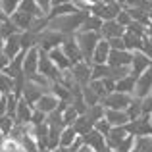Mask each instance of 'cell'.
<instances>
[{"mask_svg": "<svg viewBox=\"0 0 152 152\" xmlns=\"http://www.w3.org/2000/svg\"><path fill=\"white\" fill-rule=\"evenodd\" d=\"M133 60V52L129 50H112L108 58V66L112 67H129Z\"/></svg>", "mask_w": 152, "mask_h": 152, "instance_id": "obj_13", "label": "cell"}, {"mask_svg": "<svg viewBox=\"0 0 152 152\" xmlns=\"http://www.w3.org/2000/svg\"><path fill=\"white\" fill-rule=\"evenodd\" d=\"M77 12L79 10L73 6V2H71V4H62V6H54V8H52L46 18H48V21H50V19L62 18V15H71V14H77Z\"/></svg>", "mask_w": 152, "mask_h": 152, "instance_id": "obj_26", "label": "cell"}, {"mask_svg": "<svg viewBox=\"0 0 152 152\" xmlns=\"http://www.w3.org/2000/svg\"><path fill=\"white\" fill-rule=\"evenodd\" d=\"M35 2H37L39 8L45 12V15H48V12L52 10V0H35Z\"/></svg>", "mask_w": 152, "mask_h": 152, "instance_id": "obj_49", "label": "cell"}, {"mask_svg": "<svg viewBox=\"0 0 152 152\" xmlns=\"http://www.w3.org/2000/svg\"><path fill=\"white\" fill-rule=\"evenodd\" d=\"M0 152H25V148H23L18 141L6 137V139H4V142H2V150H0Z\"/></svg>", "mask_w": 152, "mask_h": 152, "instance_id": "obj_38", "label": "cell"}, {"mask_svg": "<svg viewBox=\"0 0 152 152\" xmlns=\"http://www.w3.org/2000/svg\"><path fill=\"white\" fill-rule=\"evenodd\" d=\"M133 152H152V135H148V137H135Z\"/></svg>", "mask_w": 152, "mask_h": 152, "instance_id": "obj_33", "label": "cell"}, {"mask_svg": "<svg viewBox=\"0 0 152 152\" xmlns=\"http://www.w3.org/2000/svg\"><path fill=\"white\" fill-rule=\"evenodd\" d=\"M19 4H21V0H2V14L4 15H14L15 12H18Z\"/></svg>", "mask_w": 152, "mask_h": 152, "instance_id": "obj_39", "label": "cell"}, {"mask_svg": "<svg viewBox=\"0 0 152 152\" xmlns=\"http://www.w3.org/2000/svg\"><path fill=\"white\" fill-rule=\"evenodd\" d=\"M127 133L133 135V137H148L152 135V123H150V115H142V118L129 121L125 125Z\"/></svg>", "mask_w": 152, "mask_h": 152, "instance_id": "obj_6", "label": "cell"}, {"mask_svg": "<svg viewBox=\"0 0 152 152\" xmlns=\"http://www.w3.org/2000/svg\"><path fill=\"white\" fill-rule=\"evenodd\" d=\"M131 102H133V94H123V93L114 91V93L106 94V96L102 98L100 104L106 108V110H121V112H127V108H129Z\"/></svg>", "mask_w": 152, "mask_h": 152, "instance_id": "obj_2", "label": "cell"}, {"mask_svg": "<svg viewBox=\"0 0 152 152\" xmlns=\"http://www.w3.org/2000/svg\"><path fill=\"white\" fill-rule=\"evenodd\" d=\"M83 141H85V145H87V146H91V148H93L94 152L102 150L104 146H106V137H104L102 133H98L96 129L89 131V133L83 137Z\"/></svg>", "mask_w": 152, "mask_h": 152, "instance_id": "obj_20", "label": "cell"}, {"mask_svg": "<svg viewBox=\"0 0 152 152\" xmlns=\"http://www.w3.org/2000/svg\"><path fill=\"white\" fill-rule=\"evenodd\" d=\"M77 139H79L77 131H75L73 127H66V129L62 131V137H60V146H64V148H71Z\"/></svg>", "mask_w": 152, "mask_h": 152, "instance_id": "obj_30", "label": "cell"}, {"mask_svg": "<svg viewBox=\"0 0 152 152\" xmlns=\"http://www.w3.org/2000/svg\"><path fill=\"white\" fill-rule=\"evenodd\" d=\"M94 129H96L98 133H102L104 137H108V133L112 131V125L106 121V119H100V121H96V123H94Z\"/></svg>", "mask_w": 152, "mask_h": 152, "instance_id": "obj_45", "label": "cell"}, {"mask_svg": "<svg viewBox=\"0 0 152 152\" xmlns=\"http://www.w3.org/2000/svg\"><path fill=\"white\" fill-rule=\"evenodd\" d=\"M6 21H8V15L0 14V48H4V42L8 39V33H6Z\"/></svg>", "mask_w": 152, "mask_h": 152, "instance_id": "obj_44", "label": "cell"}, {"mask_svg": "<svg viewBox=\"0 0 152 152\" xmlns=\"http://www.w3.org/2000/svg\"><path fill=\"white\" fill-rule=\"evenodd\" d=\"M150 66H152V58L150 56H146L145 52H133V60H131V66H129L133 77L142 75Z\"/></svg>", "mask_w": 152, "mask_h": 152, "instance_id": "obj_9", "label": "cell"}, {"mask_svg": "<svg viewBox=\"0 0 152 152\" xmlns=\"http://www.w3.org/2000/svg\"><path fill=\"white\" fill-rule=\"evenodd\" d=\"M115 21H118V23H119V25H121V27H125V29H127V27H129L131 23H133V19H131L129 12H127L125 8H123V10L119 12V15H118V18H115Z\"/></svg>", "mask_w": 152, "mask_h": 152, "instance_id": "obj_43", "label": "cell"}, {"mask_svg": "<svg viewBox=\"0 0 152 152\" xmlns=\"http://www.w3.org/2000/svg\"><path fill=\"white\" fill-rule=\"evenodd\" d=\"M104 114H106V108H104L102 104H96V106H91L89 110H87L85 115L93 123H96V121H100V119H104Z\"/></svg>", "mask_w": 152, "mask_h": 152, "instance_id": "obj_34", "label": "cell"}, {"mask_svg": "<svg viewBox=\"0 0 152 152\" xmlns=\"http://www.w3.org/2000/svg\"><path fill=\"white\" fill-rule=\"evenodd\" d=\"M127 137H129V133H127L125 127H112V131L108 133V137H106V145L110 146V148L115 150V146H118L121 141H125Z\"/></svg>", "mask_w": 152, "mask_h": 152, "instance_id": "obj_23", "label": "cell"}, {"mask_svg": "<svg viewBox=\"0 0 152 152\" xmlns=\"http://www.w3.org/2000/svg\"><path fill=\"white\" fill-rule=\"evenodd\" d=\"M135 83H137V77L133 75H127V77L115 81V91L123 94H135Z\"/></svg>", "mask_w": 152, "mask_h": 152, "instance_id": "obj_27", "label": "cell"}, {"mask_svg": "<svg viewBox=\"0 0 152 152\" xmlns=\"http://www.w3.org/2000/svg\"><path fill=\"white\" fill-rule=\"evenodd\" d=\"M110 77V66H93V81H104Z\"/></svg>", "mask_w": 152, "mask_h": 152, "instance_id": "obj_37", "label": "cell"}, {"mask_svg": "<svg viewBox=\"0 0 152 152\" xmlns=\"http://www.w3.org/2000/svg\"><path fill=\"white\" fill-rule=\"evenodd\" d=\"M2 50H4V54L8 56V60H14L15 56L21 54L23 52V48H21V33H15V35H12V37H8Z\"/></svg>", "mask_w": 152, "mask_h": 152, "instance_id": "obj_15", "label": "cell"}, {"mask_svg": "<svg viewBox=\"0 0 152 152\" xmlns=\"http://www.w3.org/2000/svg\"><path fill=\"white\" fill-rule=\"evenodd\" d=\"M4 115H8V96L6 94H2V98H0V118H4Z\"/></svg>", "mask_w": 152, "mask_h": 152, "instance_id": "obj_50", "label": "cell"}, {"mask_svg": "<svg viewBox=\"0 0 152 152\" xmlns=\"http://www.w3.org/2000/svg\"><path fill=\"white\" fill-rule=\"evenodd\" d=\"M127 31H129V33L139 35V37H142V39H145L146 35H148V27L141 25V23H137V21H133V23H131V25L127 27Z\"/></svg>", "mask_w": 152, "mask_h": 152, "instance_id": "obj_42", "label": "cell"}, {"mask_svg": "<svg viewBox=\"0 0 152 152\" xmlns=\"http://www.w3.org/2000/svg\"><path fill=\"white\" fill-rule=\"evenodd\" d=\"M23 73L25 77L39 73V46L37 48H31L25 52V62H23Z\"/></svg>", "mask_w": 152, "mask_h": 152, "instance_id": "obj_16", "label": "cell"}, {"mask_svg": "<svg viewBox=\"0 0 152 152\" xmlns=\"http://www.w3.org/2000/svg\"><path fill=\"white\" fill-rule=\"evenodd\" d=\"M14 127H15V119L12 118V115H4V118H0V135L10 137V133L14 131Z\"/></svg>", "mask_w": 152, "mask_h": 152, "instance_id": "obj_35", "label": "cell"}, {"mask_svg": "<svg viewBox=\"0 0 152 152\" xmlns=\"http://www.w3.org/2000/svg\"><path fill=\"white\" fill-rule=\"evenodd\" d=\"M45 93H48V91H46V89H42L41 85H37V83H33V81H29V79H27V83H25V89H23L21 98H25V100H27V102L31 104V106L35 108V104L41 100Z\"/></svg>", "mask_w": 152, "mask_h": 152, "instance_id": "obj_11", "label": "cell"}, {"mask_svg": "<svg viewBox=\"0 0 152 152\" xmlns=\"http://www.w3.org/2000/svg\"><path fill=\"white\" fill-rule=\"evenodd\" d=\"M39 73H42L46 79H50L52 83H58V79H60V69L50 60L48 52H45L41 48H39Z\"/></svg>", "mask_w": 152, "mask_h": 152, "instance_id": "obj_5", "label": "cell"}, {"mask_svg": "<svg viewBox=\"0 0 152 152\" xmlns=\"http://www.w3.org/2000/svg\"><path fill=\"white\" fill-rule=\"evenodd\" d=\"M125 33H127V29H125V27H121L114 19V21H104L102 31H100V37L106 39V41H112V39H121Z\"/></svg>", "mask_w": 152, "mask_h": 152, "instance_id": "obj_14", "label": "cell"}, {"mask_svg": "<svg viewBox=\"0 0 152 152\" xmlns=\"http://www.w3.org/2000/svg\"><path fill=\"white\" fill-rule=\"evenodd\" d=\"M23 62H25V52L15 56L14 60H10V64H8V67L4 69V73H8L12 79H18L19 75H25L23 73Z\"/></svg>", "mask_w": 152, "mask_h": 152, "instance_id": "obj_22", "label": "cell"}, {"mask_svg": "<svg viewBox=\"0 0 152 152\" xmlns=\"http://www.w3.org/2000/svg\"><path fill=\"white\" fill-rule=\"evenodd\" d=\"M102 25H104L102 19H98L96 15L91 14L89 18L85 19V23L81 25V29H79V31H87V33H100V31H102Z\"/></svg>", "mask_w": 152, "mask_h": 152, "instance_id": "obj_29", "label": "cell"}, {"mask_svg": "<svg viewBox=\"0 0 152 152\" xmlns=\"http://www.w3.org/2000/svg\"><path fill=\"white\" fill-rule=\"evenodd\" d=\"M150 96H152V94H150Z\"/></svg>", "mask_w": 152, "mask_h": 152, "instance_id": "obj_58", "label": "cell"}, {"mask_svg": "<svg viewBox=\"0 0 152 152\" xmlns=\"http://www.w3.org/2000/svg\"><path fill=\"white\" fill-rule=\"evenodd\" d=\"M71 73H73V79L79 87H87L93 81V66L87 62H79L71 66Z\"/></svg>", "mask_w": 152, "mask_h": 152, "instance_id": "obj_8", "label": "cell"}, {"mask_svg": "<svg viewBox=\"0 0 152 152\" xmlns=\"http://www.w3.org/2000/svg\"><path fill=\"white\" fill-rule=\"evenodd\" d=\"M35 108L31 106L25 98H19L18 102V112H15V123H31V118H33Z\"/></svg>", "mask_w": 152, "mask_h": 152, "instance_id": "obj_18", "label": "cell"}, {"mask_svg": "<svg viewBox=\"0 0 152 152\" xmlns=\"http://www.w3.org/2000/svg\"><path fill=\"white\" fill-rule=\"evenodd\" d=\"M85 2H87V6H89V8H93V6H96V4L104 2V0H85Z\"/></svg>", "mask_w": 152, "mask_h": 152, "instance_id": "obj_53", "label": "cell"}, {"mask_svg": "<svg viewBox=\"0 0 152 152\" xmlns=\"http://www.w3.org/2000/svg\"><path fill=\"white\" fill-rule=\"evenodd\" d=\"M121 10H123V6L118 4V2H100V4H96V6L91 8V14L96 15V18L102 19V21H114Z\"/></svg>", "mask_w": 152, "mask_h": 152, "instance_id": "obj_3", "label": "cell"}, {"mask_svg": "<svg viewBox=\"0 0 152 152\" xmlns=\"http://www.w3.org/2000/svg\"><path fill=\"white\" fill-rule=\"evenodd\" d=\"M60 98L56 96V94H52V93H45L42 94V98L39 100L37 104H35V110H39V112H42V114H52V112H56L60 108Z\"/></svg>", "mask_w": 152, "mask_h": 152, "instance_id": "obj_12", "label": "cell"}, {"mask_svg": "<svg viewBox=\"0 0 152 152\" xmlns=\"http://www.w3.org/2000/svg\"><path fill=\"white\" fill-rule=\"evenodd\" d=\"M73 0H52V8L54 6H62V4H71Z\"/></svg>", "mask_w": 152, "mask_h": 152, "instance_id": "obj_52", "label": "cell"}, {"mask_svg": "<svg viewBox=\"0 0 152 152\" xmlns=\"http://www.w3.org/2000/svg\"><path fill=\"white\" fill-rule=\"evenodd\" d=\"M62 115H64V123H66V127H73V123L77 121V118H79V114L75 112L73 106H67L66 110L62 112Z\"/></svg>", "mask_w": 152, "mask_h": 152, "instance_id": "obj_40", "label": "cell"}, {"mask_svg": "<svg viewBox=\"0 0 152 152\" xmlns=\"http://www.w3.org/2000/svg\"><path fill=\"white\" fill-rule=\"evenodd\" d=\"M8 64H10V60H8V56L4 54V50L0 48V71H4L8 67Z\"/></svg>", "mask_w": 152, "mask_h": 152, "instance_id": "obj_51", "label": "cell"}, {"mask_svg": "<svg viewBox=\"0 0 152 152\" xmlns=\"http://www.w3.org/2000/svg\"><path fill=\"white\" fill-rule=\"evenodd\" d=\"M142 115H152V96L142 98Z\"/></svg>", "mask_w": 152, "mask_h": 152, "instance_id": "obj_47", "label": "cell"}, {"mask_svg": "<svg viewBox=\"0 0 152 152\" xmlns=\"http://www.w3.org/2000/svg\"><path fill=\"white\" fill-rule=\"evenodd\" d=\"M42 123H46V114L35 110L33 112V118H31V125H42Z\"/></svg>", "mask_w": 152, "mask_h": 152, "instance_id": "obj_46", "label": "cell"}, {"mask_svg": "<svg viewBox=\"0 0 152 152\" xmlns=\"http://www.w3.org/2000/svg\"><path fill=\"white\" fill-rule=\"evenodd\" d=\"M15 89V79H12L8 73L0 71V94H12Z\"/></svg>", "mask_w": 152, "mask_h": 152, "instance_id": "obj_31", "label": "cell"}, {"mask_svg": "<svg viewBox=\"0 0 152 152\" xmlns=\"http://www.w3.org/2000/svg\"><path fill=\"white\" fill-rule=\"evenodd\" d=\"M64 41H66V35H62L60 31H54V29H46L39 37V48L45 52H50L54 48H60L64 45Z\"/></svg>", "mask_w": 152, "mask_h": 152, "instance_id": "obj_4", "label": "cell"}, {"mask_svg": "<svg viewBox=\"0 0 152 152\" xmlns=\"http://www.w3.org/2000/svg\"><path fill=\"white\" fill-rule=\"evenodd\" d=\"M0 98H2V94H0Z\"/></svg>", "mask_w": 152, "mask_h": 152, "instance_id": "obj_57", "label": "cell"}, {"mask_svg": "<svg viewBox=\"0 0 152 152\" xmlns=\"http://www.w3.org/2000/svg\"><path fill=\"white\" fill-rule=\"evenodd\" d=\"M39 152H52V150H48V148H41Z\"/></svg>", "mask_w": 152, "mask_h": 152, "instance_id": "obj_54", "label": "cell"}, {"mask_svg": "<svg viewBox=\"0 0 152 152\" xmlns=\"http://www.w3.org/2000/svg\"><path fill=\"white\" fill-rule=\"evenodd\" d=\"M104 119H106L112 127H125L127 123L131 121L129 115H127V112H121V110H106Z\"/></svg>", "mask_w": 152, "mask_h": 152, "instance_id": "obj_19", "label": "cell"}, {"mask_svg": "<svg viewBox=\"0 0 152 152\" xmlns=\"http://www.w3.org/2000/svg\"><path fill=\"white\" fill-rule=\"evenodd\" d=\"M127 115H129L131 121H135V119L142 118V100L137 96H133V102L129 104V108H127Z\"/></svg>", "mask_w": 152, "mask_h": 152, "instance_id": "obj_32", "label": "cell"}, {"mask_svg": "<svg viewBox=\"0 0 152 152\" xmlns=\"http://www.w3.org/2000/svg\"><path fill=\"white\" fill-rule=\"evenodd\" d=\"M62 131H64V129L50 127V131H48V150L54 152V150L60 146V137H62Z\"/></svg>", "mask_w": 152, "mask_h": 152, "instance_id": "obj_36", "label": "cell"}, {"mask_svg": "<svg viewBox=\"0 0 152 152\" xmlns=\"http://www.w3.org/2000/svg\"><path fill=\"white\" fill-rule=\"evenodd\" d=\"M18 12H23V14L31 15V18H46L45 12L39 8V4L35 2V0H21V4H19Z\"/></svg>", "mask_w": 152, "mask_h": 152, "instance_id": "obj_24", "label": "cell"}, {"mask_svg": "<svg viewBox=\"0 0 152 152\" xmlns=\"http://www.w3.org/2000/svg\"><path fill=\"white\" fill-rule=\"evenodd\" d=\"M110 46H112V50H127L125 42H123V37L121 39H112V41H110Z\"/></svg>", "mask_w": 152, "mask_h": 152, "instance_id": "obj_48", "label": "cell"}, {"mask_svg": "<svg viewBox=\"0 0 152 152\" xmlns=\"http://www.w3.org/2000/svg\"><path fill=\"white\" fill-rule=\"evenodd\" d=\"M133 145H135V137L129 135L125 141H121L118 146H115V152H133Z\"/></svg>", "mask_w": 152, "mask_h": 152, "instance_id": "obj_41", "label": "cell"}, {"mask_svg": "<svg viewBox=\"0 0 152 152\" xmlns=\"http://www.w3.org/2000/svg\"><path fill=\"white\" fill-rule=\"evenodd\" d=\"M150 25H152V10H150Z\"/></svg>", "mask_w": 152, "mask_h": 152, "instance_id": "obj_56", "label": "cell"}, {"mask_svg": "<svg viewBox=\"0 0 152 152\" xmlns=\"http://www.w3.org/2000/svg\"><path fill=\"white\" fill-rule=\"evenodd\" d=\"M48 56H50V60L54 62V66L58 67L60 71L71 69V62H69V58L66 56V52L62 50V46H60V48H54V50H50V52H48Z\"/></svg>", "mask_w": 152, "mask_h": 152, "instance_id": "obj_21", "label": "cell"}, {"mask_svg": "<svg viewBox=\"0 0 152 152\" xmlns=\"http://www.w3.org/2000/svg\"><path fill=\"white\" fill-rule=\"evenodd\" d=\"M62 50L66 52V56L69 58L71 66H75V64L83 62V54H81V48H79L77 41H75V35H69V37H66V41H64V45H62Z\"/></svg>", "mask_w": 152, "mask_h": 152, "instance_id": "obj_10", "label": "cell"}, {"mask_svg": "<svg viewBox=\"0 0 152 152\" xmlns=\"http://www.w3.org/2000/svg\"><path fill=\"white\" fill-rule=\"evenodd\" d=\"M73 129L77 131L79 137H85V135L89 133V131H93V129H94V123L91 121V119L87 118V115H79L77 121L73 123Z\"/></svg>", "mask_w": 152, "mask_h": 152, "instance_id": "obj_28", "label": "cell"}, {"mask_svg": "<svg viewBox=\"0 0 152 152\" xmlns=\"http://www.w3.org/2000/svg\"><path fill=\"white\" fill-rule=\"evenodd\" d=\"M0 14H2V0H0Z\"/></svg>", "mask_w": 152, "mask_h": 152, "instance_id": "obj_55", "label": "cell"}, {"mask_svg": "<svg viewBox=\"0 0 152 152\" xmlns=\"http://www.w3.org/2000/svg\"><path fill=\"white\" fill-rule=\"evenodd\" d=\"M150 94H152V66L142 75L137 77V83H135V94H133V96H137V98L142 100V98L150 96Z\"/></svg>", "mask_w": 152, "mask_h": 152, "instance_id": "obj_7", "label": "cell"}, {"mask_svg": "<svg viewBox=\"0 0 152 152\" xmlns=\"http://www.w3.org/2000/svg\"><path fill=\"white\" fill-rule=\"evenodd\" d=\"M110 52H112L110 41H106V39H100V42H98L96 50H94V54H93V66H104V64H108Z\"/></svg>", "mask_w": 152, "mask_h": 152, "instance_id": "obj_17", "label": "cell"}, {"mask_svg": "<svg viewBox=\"0 0 152 152\" xmlns=\"http://www.w3.org/2000/svg\"><path fill=\"white\" fill-rule=\"evenodd\" d=\"M100 33H87V31H77L75 33V41H77L79 48L83 54V62L93 66V54L96 50L98 42H100Z\"/></svg>", "mask_w": 152, "mask_h": 152, "instance_id": "obj_1", "label": "cell"}, {"mask_svg": "<svg viewBox=\"0 0 152 152\" xmlns=\"http://www.w3.org/2000/svg\"><path fill=\"white\" fill-rule=\"evenodd\" d=\"M145 39L139 37V35H135V33H129V31L123 35V42H125V46H127V50H129V52H141L142 50V45H145Z\"/></svg>", "mask_w": 152, "mask_h": 152, "instance_id": "obj_25", "label": "cell"}]
</instances>
